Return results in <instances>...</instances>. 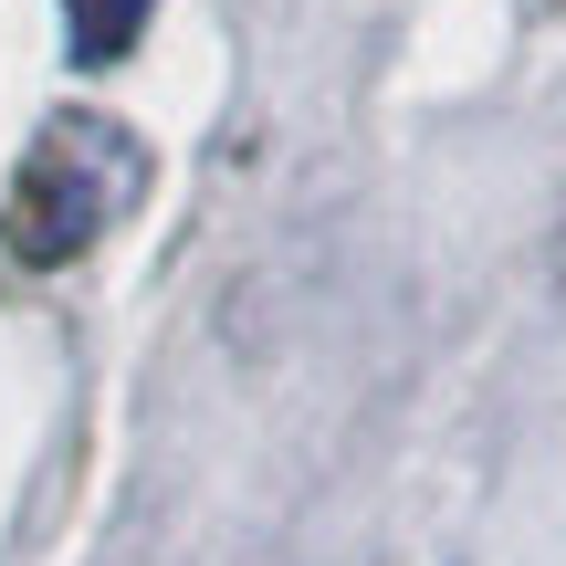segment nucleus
Listing matches in <instances>:
<instances>
[{
  "mask_svg": "<svg viewBox=\"0 0 566 566\" xmlns=\"http://www.w3.org/2000/svg\"><path fill=\"white\" fill-rule=\"evenodd\" d=\"M137 137L105 116H74V126H42V147L21 158L11 179V210H0V242L21 252V263H63V252H84L105 221H116L126 200H137Z\"/></svg>",
  "mask_w": 566,
  "mask_h": 566,
  "instance_id": "nucleus-1",
  "label": "nucleus"
},
{
  "mask_svg": "<svg viewBox=\"0 0 566 566\" xmlns=\"http://www.w3.org/2000/svg\"><path fill=\"white\" fill-rule=\"evenodd\" d=\"M147 11L158 0H63V42H74V63H126L147 32Z\"/></svg>",
  "mask_w": 566,
  "mask_h": 566,
  "instance_id": "nucleus-2",
  "label": "nucleus"
}]
</instances>
